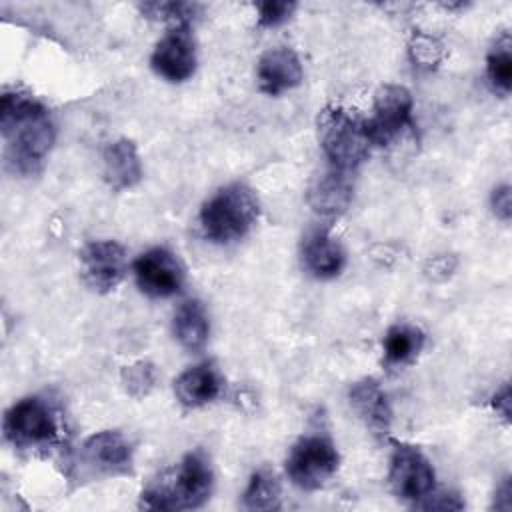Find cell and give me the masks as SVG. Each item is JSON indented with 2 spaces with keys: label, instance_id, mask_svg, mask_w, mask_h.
<instances>
[{
  "label": "cell",
  "instance_id": "4",
  "mask_svg": "<svg viewBox=\"0 0 512 512\" xmlns=\"http://www.w3.org/2000/svg\"><path fill=\"white\" fill-rule=\"evenodd\" d=\"M318 142L332 168L350 172L370 154L364 120L340 106H326L318 114Z\"/></svg>",
  "mask_w": 512,
  "mask_h": 512
},
{
  "label": "cell",
  "instance_id": "23",
  "mask_svg": "<svg viewBox=\"0 0 512 512\" xmlns=\"http://www.w3.org/2000/svg\"><path fill=\"white\" fill-rule=\"evenodd\" d=\"M140 10L152 20L172 22V26H190L200 6L190 2H144L140 4Z\"/></svg>",
  "mask_w": 512,
  "mask_h": 512
},
{
  "label": "cell",
  "instance_id": "24",
  "mask_svg": "<svg viewBox=\"0 0 512 512\" xmlns=\"http://www.w3.org/2000/svg\"><path fill=\"white\" fill-rule=\"evenodd\" d=\"M154 366L150 362H136L132 366H126L122 370V384L130 396L142 398L146 396L154 386Z\"/></svg>",
  "mask_w": 512,
  "mask_h": 512
},
{
  "label": "cell",
  "instance_id": "21",
  "mask_svg": "<svg viewBox=\"0 0 512 512\" xmlns=\"http://www.w3.org/2000/svg\"><path fill=\"white\" fill-rule=\"evenodd\" d=\"M280 482L270 468H258L244 490V508L248 510H276L280 508Z\"/></svg>",
  "mask_w": 512,
  "mask_h": 512
},
{
  "label": "cell",
  "instance_id": "1",
  "mask_svg": "<svg viewBox=\"0 0 512 512\" xmlns=\"http://www.w3.org/2000/svg\"><path fill=\"white\" fill-rule=\"evenodd\" d=\"M0 130L6 142V166L20 176L40 172L54 144V124L34 96L4 92L0 100Z\"/></svg>",
  "mask_w": 512,
  "mask_h": 512
},
{
  "label": "cell",
  "instance_id": "5",
  "mask_svg": "<svg viewBox=\"0 0 512 512\" xmlns=\"http://www.w3.org/2000/svg\"><path fill=\"white\" fill-rule=\"evenodd\" d=\"M338 464L340 456L334 442L322 434H308L290 448L286 474L294 486L316 490L336 474Z\"/></svg>",
  "mask_w": 512,
  "mask_h": 512
},
{
  "label": "cell",
  "instance_id": "13",
  "mask_svg": "<svg viewBox=\"0 0 512 512\" xmlns=\"http://www.w3.org/2000/svg\"><path fill=\"white\" fill-rule=\"evenodd\" d=\"M302 266L318 280L336 278L346 266V252L342 244L326 230L314 228L302 238Z\"/></svg>",
  "mask_w": 512,
  "mask_h": 512
},
{
  "label": "cell",
  "instance_id": "11",
  "mask_svg": "<svg viewBox=\"0 0 512 512\" xmlns=\"http://www.w3.org/2000/svg\"><path fill=\"white\" fill-rule=\"evenodd\" d=\"M152 70L168 82H184L196 70V42L190 26H172L154 46Z\"/></svg>",
  "mask_w": 512,
  "mask_h": 512
},
{
  "label": "cell",
  "instance_id": "9",
  "mask_svg": "<svg viewBox=\"0 0 512 512\" xmlns=\"http://www.w3.org/2000/svg\"><path fill=\"white\" fill-rule=\"evenodd\" d=\"M134 278L146 296L170 298L184 284V268L172 250L156 246L136 258Z\"/></svg>",
  "mask_w": 512,
  "mask_h": 512
},
{
  "label": "cell",
  "instance_id": "14",
  "mask_svg": "<svg viewBox=\"0 0 512 512\" xmlns=\"http://www.w3.org/2000/svg\"><path fill=\"white\" fill-rule=\"evenodd\" d=\"M302 64L292 48L276 46L264 52L256 66V78L262 92L278 96L302 82Z\"/></svg>",
  "mask_w": 512,
  "mask_h": 512
},
{
  "label": "cell",
  "instance_id": "18",
  "mask_svg": "<svg viewBox=\"0 0 512 512\" xmlns=\"http://www.w3.org/2000/svg\"><path fill=\"white\" fill-rule=\"evenodd\" d=\"M104 180L114 190H126L140 182L142 162L132 140L118 138L110 142L102 156Z\"/></svg>",
  "mask_w": 512,
  "mask_h": 512
},
{
  "label": "cell",
  "instance_id": "8",
  "mask_svg": "<svg viewBox=\"0 0 512 512\" xmlns=\"http://www.w3.org/2000/svg\"><path fill=\"white\" fill-rule=\"evenodd\" d=\"M434 468L424 452L412 444H396L390 456L388 484L400 500L420 502L434 492Z\"/></svg>",
  "mask_w": 512,
  "mask_h": 512
},
{
  "label": "cell",
  "instance_id": "28",
  "mask_svg": "<svg viewBox=\"0 0 512 512\" xmlns=\"http://www.w3.org/2000/svg\"><path fill=\"white\" fill-rule=\"evenodd\" d=\"M490 204H492V210L494 214L508 222L510 220V214H512V196H510V186L508 184H502L498 188H494L492 192V198H490Z\"/></svg>",
  "mask_w": 512,
  "mask_h": 512
},
{
  "label": "cell",
  "instance_id": "22",
  "mask_svg": "<svg viewBox=\"0 0 512 512\" xmlns=\"http://www.w3.org/2000/svg\"><path fill=\"white\" fill-rule=\"evenodd\" d=\"M486 74L492 82V86L508 94L512 86V40L508 32H502L496 42L492 44L488 56H486Z\"/></svg>",
  "mask_w": 512,
  "mask_h": 512
},
{
  "label": "cell",
  "instance_id": "12",
  "mask_svg": "<svg viewBox=\"0 0 512 512\" xmlns=\"http://www.w3.org/2000/svg\"><path fill=\"white\" fill-rule=\"evenodd\" d=\"M78 462L92 476L124 474L132 464V448L122 432L102 430L84 440Z\"/></svg>",
  "mask_w": 512,
  "mask_h": 512
},
{
  "label": "cell",
  "instance_id": "20",
  "mask_svg": "<svg viewBox=\"0 0 512 512\" xmlns=\"http://www.w3.org/2000/svg\"><path fill=\"white\" fill-rule=\"evenodd\" d=\"M424 332L414 324H394L386 330L382 340L384 362L388 366H404L410 364L420 350L424 348Z\"/></svg>",
  "mask_w": 512,
  "mask_h": 512
},
{
  "label": "cell",
  "instance_id": "26",
  "mask_svg": "<svg viewBox=\"0 0 512 512\" xmlns=\"http://www.w3.org/2000/svg\"><path fill=\"white\" fill-rule=\"evenodd\" d=\"M294 8H296V4L294 2H286V0L260 2L256 6V10H258V26H262V28H276V26L284 24L292 16Z\"/></svg>",
  "mask_w": 512,
  "mask_h": 512
},
{
  "label": "cell",
  "instance_id": "10",
  "mask_svg": "<svg viewBox=\"0 0 512 512\" xmlns=\"http://www.w3.org/2000/svg\"><path fill=\"white\" fill-rule=\"evenodd\" d=\"M128 270L126 250L114 240H96L80 250V272L96 292L114 290Z\"/></svg>",
  "mask_w": 512,
  "mask_h": 512
},
{
  "label": "cell",
  "instance_id": "2",
  "mask_svg": "<svg viewBox=\"0 0 512 512\" xmlns=\"http://www.w3.org/2000/svg\"><path fill=\"white\" fill-rule=\"evenodd\" d=\"M172 482H160L148 486L140 496V508L146 510H190L202 506L214 486V472L210 458L204 450L188 452L176 472Z\"/></svg>",
  "mask_w": 512,
  "mask_h": 512
},
{
  "label": "cell",
  "instance_id": "7",
  "mask_svg": "<svg viewBox=\"0 0 512 512\" xmlns=\"http://www.w3.org/2000/svg\"><path fill=\"white\" fill-rule=\"evenodd\" d=\"M412 94L400 84H386L374 96L372 116L364 120V128L372 146H388L412 116Z\"/></svg>",
  "mask_w": 512,
  "mask_h": 512
},
{
  "label": "cell",
  "instance_id": "6",
  "mask_svg": "<svg viewBox=\"0 0 512 512\" xmlns=\"http://www.w3.org/2000/svg\"><path fill=\"white\" fill-rule=\"evenodd\" d=\"M4 436L18 448L42 446L58 436V422L48 402L38 396H28L12 404L6 412Z\"/></svg>",
  "mask_w": 512,
  "mask_h": 512
},
{
  "label": "cell",
  "instance_id": "16",
  "mask_svg": "<svg viewBox=\"0 0 512 512\" xmlns=\"http://www.w3.org/2000/svg\"><path fill=\"white\" fill-rule=\"evenodd\" d=\"M352 408L374 434H386L392 422V408L386 392L374 378H362L348 392Z\"/></svg>",
  "mask_w": 512,
  "mask_h": 512
},
{
  "label": "cell",
  "instance_id": "27",
  "mask_svg": "<svg viewBox=\"0 0 512 512\" xmlns=\"http://www.w3.org/2000/svg\"><path fill=\"white\" fill-rule=\"evenodd\" d=\"M418 508L426 510H460L464 504L458 498V494H428L422 498V502H416Z\"/></svg>",
  "mask_w": 512,
  "mask_h": 512
},
{
  "label": "cell",
  "instance_id": "25",
  "mask_svg": "<svg viewBox=\"0 0 512 512\" xmlns=\"http://www.w3.org/2000/svg\"><path fill=\"white\" fill-rule=\"evenodd\" d=\"M408 52H410V58H412L414 64L424 66V68H432L442 60L444 46L428 34H416L410 42Z\"/></svg>",
  "mask_w": 512,
  "mask_h": 512
},
{
  "label": "cell",
  "instance_id": "3",
  "mask_svg": "<svg viewBox=\"0 0 512 512\" xmlns=\"http://www.w3.org/2000/svg\"><path fill=\"white\" fill-rule=\"evenodd\" d=\"M260 204L246 184H228L214 192L200 210L204 236L214 244H230L244 238L256 224Z\"/></svg>",
  "mask_w": 512,
  "mask_h": 512
},
{
  "label": "cell",
  "instance_id": "29",
  "mask_svg": "<svg viewBox=\"0 0 512 512\" xmlns=\"http://www.w3.org/2000/svg\"><path fill=\"white\" fill-rule=\"evenodd\" d=\"M492 408L496 414H500L506 422L510 420V386L504 384L494 396H492Z\"/></svg>",
  "mask_w": 512,
  "mask_h": 512
},
{
  "label": "cell",
  "instance_id": "19",
  "mask_svg": "<svg viewBox=\"0 0 512 512\" xmlns=\"http://www.w3.org/2000/svg\"><path fill=\"white\" fill-rule=\"evenodd\" d=\"M174 336L182 348L198 352L206 346L210 334V322L206 308L200 300H186L174 314Z\"/></svg>",
  "mask_w": 512,
  "mask_h": 512
},
{
  "label": "cell",
  "instance_id": "15",
  "mask_svg": "<svg viewBox=\"0 0 512 512\" xmlns=\"http://www.w3.org/2000/svg\"><path fill=\"white\" fill-rule=\"evenodd\" d=\"M310 208L324 218H338L344 214L352 202V182L348 172L328 170L318 174L308 188Z\"/></svg>",
  "mask_w": 512,
  "mask_h": 512
},
{
  "label": "cell",
  "instance_id": "17",
  "mask_svg": "<svg viewBox=\"0 0 512 512\" xmlns=\"http://www.w3.org/2000/svg\"><path fill=\"white\" fill-rule=\"evenodd\" d=\"M222 378L212 362L190 366L174 380V394L186 408H200L218 398Z\"/></svg>",
  "mask_w": 512,
  "mask_h": 512
}]
</instances>
